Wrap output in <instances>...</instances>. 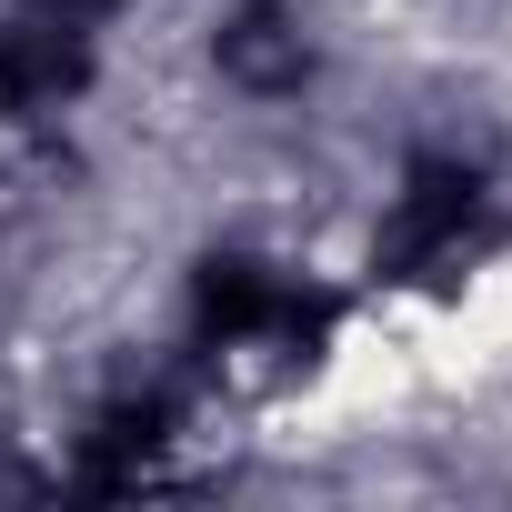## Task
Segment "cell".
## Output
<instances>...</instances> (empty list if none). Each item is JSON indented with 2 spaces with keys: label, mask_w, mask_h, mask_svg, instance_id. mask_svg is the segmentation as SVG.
Wrapping results in <instances>:
<instances>
[{
  "label": "cell",
  "mask_w": 512,
  "mask_h": 512,
  "mask_svg": "<svg viewBox=\"0 0 512 512\" xmlns=\"http://www.w3.org/2000/svg\"><path fill=\"white\" fill-rule=\"evenodd\" d=\"M201 61H211V81H221L231 101L282 111V101L312 91V71H322V31H312L302 0H221Z\"/></svg>",
  "instance_id": "6da1fadb"
}]
</instances>
